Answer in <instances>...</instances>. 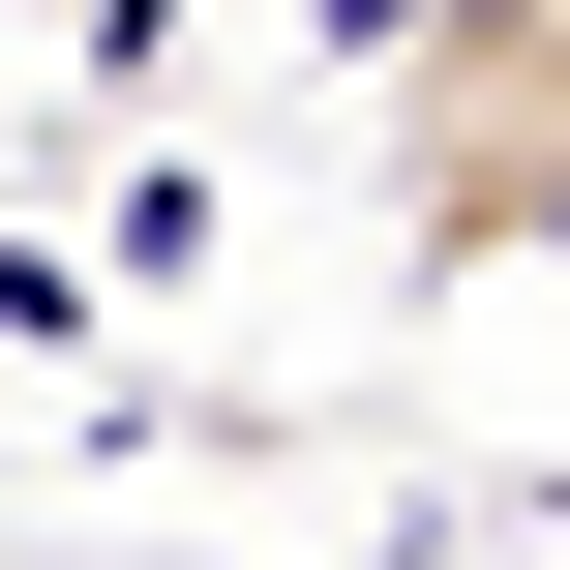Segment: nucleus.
<instances>
[{
	"label": "nucleus",
	"instance_id": "nucleus-1",
	"mask_svg": "<svg viewBox=\"0 0 570 570\" xmlns=\"http://www.w3.org/2000/svg\"><path fill=\"white\" fill-rule=\"evenodd\" d=\"M391 271H570V0H421L391 30Z\"/></svg>",
	"mask_w": 570,
	"mask_h": 570
},
{
	"label": "nucleus",
	"instance_id": "nucleus-2",
	"mask_svg": "<svg viewBox=\"0 0 570 570\" xmlns=\"http://www.w3.org/2000/svg\"><path fill=\"white\" fill-rule=\"evenodd\" d=\"M391 30H421V0H331V60H361V90H391Z\"/></svg>",
	"mask_w": 570,
	"mask_h": 570
}]
</instances>
